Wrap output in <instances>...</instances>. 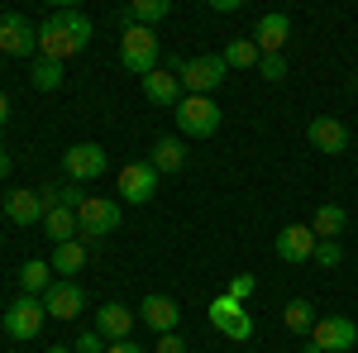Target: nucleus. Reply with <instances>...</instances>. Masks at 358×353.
<instances>
[{
	"label": "nucleus",
	"instance_id": "obj_1",
	"mask_svg": "<svg viewBox=\"0 0 358 353\" xmlns=\"http://www.w3.org/2000/svg\"><path fill=\"white\" fill-rule=\"evenodd\" d=\"M91 43V20L82 10H53L43 24H38V53L62 62V57H77Z\"/></svg>",
	"mask_w": 358,
	"mask_h": 353
},
{
	"label": "nucleus",
	"instance_id": "obj_41",
	"mask_svg": "<svg viewBox=\"0 0 358 353\" xmlns=\"http://www.w3.org/2000/svg\"><path fill=\"white\" fill-rule=\"evenodd\" d=\"M0 239H5V234H0Z\"/></svg>",
	"mask_w": 358,
	"mask_h": 353
},
{
	"label": "nucleus",
	"instance_id": "obj_37",
	"mask_svg": "<svg viewBox=\"0 0 358 353\" xmlns=\"http://www.w3.org/2000/svg\"><path fill=\"white\" fill-rule=\"evenodd\" d=\"M5 120H10V96L0 91V124H5Z\"/></svg>",
	"mask_w": 358,
	"mask_h": 353
},
{
	"label": "nucleus",
	"instance_id": "obj_9",
	"mask_svg": "<svg viewBox=\"0 0 358 353\" xmlns=\"http://www.w3.org/2000/svg\"><path fill=\"white\" fill-rule=\"evenodd\" d=\"M0 53H10V57H34L38 53V29L29 24L24 15H15V10L0 15Z\"/></svg>",
	"mask_w": 358,
	"mask_h": 353
},
{
	"label": "nucleus",
	"instance_id": "obj_3",
	"mask_svg": "<svg viewBox=\"0 0 358 353\" xmlns=\"http://www.w3.org/2000/svg\"><path fill=\"white\" fill-rule=\"evenodd\" d=\"M224 124V110L210 101V96H182V106H177V129L187 138H210L220 134Z\"/></svg>",
	"mask_w": 358,
	"mask_h": 353
},
{
	"label": "nucleus",
	"instance_id": "obj_23",
	"mask_svg": "<svg viewBox=\"0 0 358 353\" xmlns=\"http://www.w3.org/2000/svg\"><path fill=\"white\" fill-rule=\"evenodd\" d=\"M148 163H153L158 177H163V172H182V167H187V143H182V138H158Z\"/></svg>",
	"mask_w": 358,
	"mask_h": 353
},
{
	"label": "nucleus",
	"instance_id": "obj_2",
	"mask_svg": "<svg viewBox=\"0 0 358 353\" xmlns=\"http://www.w3.org/2000/svg\"><path fill=\"white\" fill-rule=\"evenodd\" d=\"M158 57H163V48H158V34H153V29H138V24L124 29V38H120V62L134 72L138 82H143L148 72H158Z\"/></svg>",
	"mask_w": 358,
	"mask_h": 353
},
{
	"label": "nucleus",
	"instance_id": "obj_8",
	"mask_svg": "<svg viewBox=\"0 0 358 353\" xmlns=\"http://www.w3.org/2000/svg\"><path fill=\"white\" fill-rule=\"evenodd\" d=\"M224 72H229V67H224L220 53H201V57L187 62V72H182V91H187V96H210V91H220Z\"/></svg>",
	"mask_w": 358,
	"mask_h": 353
},
{
	"label": "nucleus",
	"instance_id": "obj_6",
	"mask_svg": "<svg viewBox=\"0 0 358 353\" xmlns=\"http://www.w3.org/2000/svg\"><path fill=\"white\" fill-rule=\"evenodd\" d=\"M43 320H48L43 301L20 291V296H15V305L5 310V320H0V325H5V334H10V339H38V334H43Z\"/></svg>",
	"mask_w": 358,
	"mask_h": 353
},
{
	"label": "nucleus",
	"instance_id": "obj_34",
	"mask_svg": "<svg viewBox=\"0 0 358 353\" xmlns=\"http://www.w3.org/2000/svg\"><path fill=\"white\" fill-rule=\"evenodd\" d=\"M153 353H187V339H182V334H158Z\"/></svg>",
	"mask_w": 358,
	"mask_h": 353
},
{
	"label": "nucleus",
	"instance_id": "obj_7",
	"mask_svg": "<svg viewBox=\"0 0 358 353\" xmlns=\"http://www.w3.org/2000/svg\"><path fill=\"white\" fill-rule=\"evenodd\" d=\"M110 167V158H106V148L101 143H72L67 153H62V172H67V182H96L101 172Z\"/></svg>",
	"mask_w": 358,
	"mask_h": 353
},
{
	"label": "nucleus",
	"instance_id": "obj_14",
	"mask_svg": "<svg viewBox=\"0 0 358 353\" xmlns=\"http://www.w3.org/2000/svg\"><path fill=\"white\" fill-rule=\"evenodd\" d=\"M138 320L153 329V334H177V320H182V305L163 291H153V296L138 301Z\"/></svg>",
	"mask_w": 358,
	"mask_h": 353
},
{
	"label": "nucleus",
	"instance_id": "obj_27",
	"mask_svg": "<svg viewBox=\"0 0 358 353\" xmlns=\"http://www.w3.org/2000/svg\"><path fill=\"white\" fill-rule=\"evenodd\" d=\"M282 320H287V329H292V334H310L320 315H315V305H310L306 296H296V301H287V310H282Z\"/></svg>",
	"mask_w": 358,
	"mask_h": 353
},
{
	"label": "nucleus",
	"instance_id": "obj_24",
	"mask_svg": "<svg viewBox=\"0 0 358 353\" xmlns=\"http://www.w3.org/2000/svg\"><path fill=\"white\" fill-rule=\"evenodd\" d=\"M48 287H53V263L29 258L24 268H20V291H24V296H43Z\"/></svg>",
	"mask_w": 358,
	"mask_h": 353
},
{
	"label": "nucleus",
	"instance_id": "obj_18",
	"mask_svg": "<svg viewBox=\"0 0 358 353\" xmlns=\"http://www.w3.org/2000/svg\"><path fill=\"white\" fill-rule=\"evenodd\" d=\"M143 96H148L153 106H163V110H177L187 91H182V77H172L167 67H158V72H148V77H143Z\"/></svg>",
	"mask_w": 358,
	"mask_h": 353
},
{
	"label": "nucleus",
	"instance_id": "obj_26",
	"mask_svg": "<svg viewBox=\"0 0 358 353\" xmlns=\"http://www.w3.org/2000/svg\"><path fill=\"white\" fill-rule=\"evenodd\" d=\"M38 196H43V210H82L86 191L77 187V182H62V187H38Z\"/></svg>",
	"mask_w": 358,
	"mask_h": 353
},
{
	"label": "nucleus",
	"instance_id": "obj_35",
	"mask_svg": "<svg viewBox=\"0 0 358 353\" xmlns=\"http://www.w3.org/2000/svg\"><path fill=\"white\" fill-rule=\"evenodd\" d=\"M106 353H143V344H134V339H124V344H106Z\"/></svg>",
	"mask_w": 358,
	"mask_h": 353
},
{
	"label": "nucleus",
	"instance_id": "obj_33",
	"mask_svg": "<svg viewBox=\"0 0 358 353\" xmlns=\"http://www.w3.org/2000/svg\"><path fill=\"white\" fill-rule=\"evenodd\" d=\"M72 353H106V339H101L96 329H82V334L72 339Z\"/></svg>",
	"mask_w": 358,
	"mask_h": 353
},
{
	"label": "nucleus",
	"instance_id": "obj_5",
	"mask_svg": "<svg viewBox=\"0 0 358 353\" xmlns=\"http://www.w3.org/2000/svg\"><path fill=\"white\" fill-rule=\"evenodd\" d=\"M77 229L86 234V244L115 234L120 229V201H110V196H86L82 210H77Z\"/></svg>",
	"mask_w": 358,
	"mask_h": 353
},
{
	"label": "nucleus",
	"instance_id": "obj_11",
	"mask_svg": "<svg viewBox=\"0 0 358 353\" xmlns=\"http://www.w3.org/2000/svg\"><path fill=\"white\" fill-rule=\"evenodd\" d=\"M134 310L124 305V301H106V305H96V334L106 339V344H124V339H134Z\"/></svg>",
	"mask_w": 358,
	"mask_h": 353
},
{
	"label": "nucleus",
	"instance_id": "obj_22",
	"mask_svg": "<svg viewBox=\"0 0 358 353\" xmlns=\"http://www.w3.org/2000/svg\"><path fill=\"white\" fill-rule=\"evenodd\" d=\"M310 229H315V239H339V234L349 229V210H344V206H334V201H325V206H315Z\"/></svg>",
	"mask_w": 358,
	"mask_h": 353
},
{
	"label": "nucleus",
	"instance_id": "obj_21",
	"mask_svg": "<svg viewBox=\"0 0 358 353\" xmlns=\"http://www.w3.org/2000/svg\"><path fill=\"white\" fill-rule=\"evenodd\" d=\"M167 15H172V0H134V5L120 10V24H124V29H129V24L153 29L158 20H167Z\"/></svg>",
	"mask_w": 358,
	"mask_h": 353
},
{
	"label": "nucleus",
	"instance_id": "obj_20",
	"mask_svg": "<svg viewBox=\"0 0 358 353\" xmlns=\"http://www.w3.org/2000/svg\"><path fill=\"white\" fill-rule=\"evenodd\" d=\"M86 263H91V244H86V239H72V244H57L53 248V272L62 277V282H72Z\"/></svg>",
	"mask_w": 358,
	"mask_h": 353
},
{
	"label": "nucleus",
	"instance_id": "obj_29",
	"mask_svg": "<svg viewBox=\"0 0 358 353\" xmlns=\"http://www.w3.org/2000/svg\"><path fill=\"white\" fill-rule=\"evenodd\" d=\"M29 82H34V91H57V86H62V62L38 57V62H34V72H29Z\"/></svg>",
	"mask_w": 358,
	"mask_h": 353
},
{
	"label": "nucleus",
	"instance_id": "obj_16",
	"mask_svg": "<svg viewBox=\"0 0 358 353\" xmlns=\"http://www.w3.org/2000/svg\"><path fill=\"white\" fill-rule=\"evenodd\" d=\"M287 38H292V20L282 15V10H268L263 20H258V29H253V43H258V53H282L287 48Z\"/></svg>",
	"mask_w": 358,
	"mask_h": 353
},
{
	"label": "nucleus",
	"instance_id": "obj_25",
	"mask_svg": "<svg viewBox=\"0 0 358 353\" xmlns=\"http://www.w3.org/2000/svg\"><path fill=\"white\" fill-rule=\"evenodd\" d=\"M43 234L53 239V248L57 244H72L82 229H77V210H43Z\"/></svg>",
	"mask_w": 358,
	"mask_h": 353
},
{
	"label": "nucleus",
	"instance_id": "obj_13",
	"mask_svg": "<svg viewBox=\"0 0 358 353\" xmlns=\"http://www.w3.org/2000/svg\"><path fill=\"white\" fill-rule=\"evenodd\" d=\"M315 244H320V239H315V229H310V224H282V234H277V258H282V263H310V258H315Z\"/></svg>",
	"mask_w": 358,
	"mask_h": 353
},
{
	"label": "nucleus",
	"instance_id": "obj_28",
	"mask_svg": "<svg viewBox=\"0 0 358 353\" xmlns=\"http://www.w3.org/2000/svg\"><path fill=\"white\" fill-rule=\"evenodd\" d=\"M220 57H224V67H258V62H263V53H258L253 38H229Z\"/></svg>",
	"mask_w": 358,
	"mask_h": 353
},
{
	"label": "nucleus",
	"instance_id": "obj_17",
	"mask_svg": "<svg viewBox=\"0 0 358 353\" xmlns=\"http://www.w3.org/2000/svg\"><path fill=\"white\" fill-rule=\"evenodd\" d=\"M306 138H310V148H320V153H349V129L334 120V115H320V120H310V129H306Z\"/></svg>",
	"mask_w": 358,
	"mask_h": 353
},
{
	"label": "nucleus",
	"instance_id": "obj_30",
	"mask_svg": "<svg viewBox=\"0 0 358 353\" xmlns=\"http://www.w3.org/2000/svg\"><path fill=\"white\" fill-rule=\"evenodd\" d=\"M310 263H320V268H339V263H344V248H339V239H320Z\"/></svg>",
	"mask_w": 358,
	"mask_h": 353
},
{
	"label": "nucleus",
	"instance_id": "obj_38",
	"mask_svg": "<svg viewBox=\"0 0 358 353\" xmlns=\"http://www.w3.org/2000/svg\"><path fill=\"white\" fill-rule=\"evenodd\" d=\"M301 353H325V349H320V344H306V349Z\"/></svg>",
	"mask_w": 358,
	"mask_h": 353
},
{
	"label": "nucleus",
	"instance_id": "obj_32",
	"mask_svg": "<svg viewBox=\"0 0 358 353\" xmlns=\"http://www.w3.org/2000/svg\"><path fill=\"white\" fill-rule=\"evenodd\" d=\"M253 291H258V277H253V272H239V277H229V296H234V301H248Z\"/></svg>",
	"mask_w": 358,
	"mask_h": 353
},
{
	"label": "nucleus",
	"instance_id": "obj_12",
	"mask_svg": "<svg viewBox=\"0 0 358 353\" xmlns=\"http://www.w3.org/2000/svg\"><path fill=\"white\" fill-rule=\"evenodd\" d=\"M153 196H158V172H153V163L120 167V201H129V206H148Z\"/></svg>",
	"mask_w": 358,
	"mask_h": 353
},
{
	"label": "nucleus",
	"instance_id": "obj_4",
	"mask_svg": "<svg viewBox=\"0 0 358 353\" xmlns=\"http://www.w3.org/2000/svg\"><path fill=\"white\" fill-rule=\"evenodd\" d=\"M206 320L220 329L224 339H234V344H248V339H253V315L244 310V301H234L229 291L206 305Z\"/></svg>",
	"mask_w": 358,
	"mask_h": 353
},
{
	"label": "nucleus",
	"instance_id": "obj_31",
	"mask_svg": "<svg viewBox=\"0 0 358 353\" xmlns=\"http://www.w3.org/2000/svg\"><path fill=\"white\" fill-rule=\"evenodd\" d=\"M258 72H263V82H282V77H287V57H282V53H268L263 62H258Z\"/></svg>",
	"mask_w": 358,
	"mask_h": 353
},
{
	"label": "nucleus",
	"instance_id": "obj_10",
	"mask_svg": "<svg viewBox=\"0 0 358 353\" xmlns=\"http://www.w3.org/2000/svg\"><path fill=\"white\" fill-rule=\"evenodd\" d=\"M310 344H320L325 353H349L358 344V325L349 315H320L310 329Z\"/></svg>",
	"mask_w": 358,
	"mask_h": 353
},
{
	"label": "nucleus",
	"instance_id": "obj_36",
	"mask_svg": "<svg viewBox=\"0 0 358 353\" xmlns=\"http://www.w3.org/2000/svg\"><path fill=\"white\" fill-rule=\"evenodd\" d=\"M10 167H15V163H10V153H5V148H0V182H5V177H10Z\"/></svg>",
	"mask_w": 358,
	"mask_h": 353
},
{
	"label": "nucleus",
	"instance_id": "obj_19",
	"mask_svg": "<svg viewBox=\"0 0 358 353\" xmlns=\"http://www.w3.org/2000/svg\"><path fill=\"white\" fill-rule=\"evenodd\" d=\"M5 215L15 219V224H43V196L38 191H24V187H15V191H5Z\"/></svg>",
	"mask_w": 358,
	"mask_h": 353
},
{
	"label": "nucleus",
	"instance_id": "obj_15",
	"mask_svg": "<svg viewBox=\"0 0 358 353\" xmlns=\"http://www.w3.org/2000/svg\"><path fill=\"white\" fill-rule=\"evenodd\" d=\"M38 301H43V310H48L53 320H77V315L86 310V291L77 287V282H53Z\"/></svg>",
	"mask_w": 358,
	"mask_h": 353
},
{
	"label": "nucleus",
	"instance_id": "obj_40",
	"mask_svg": "<svg viewBox=\"0 0 358 353\" xmlns=\"http://www.w3.org/2000/svg\"><path fill=\"white\" fill-rule=\"evenodd\" d=\"M354 91H358V77H354Z\"/></svg>",
	"mask_w": 358,
	"mask_h": 353
},
{
	"label": "nucleus",
	"instance_id": "obj_39",
	"mask_svg": "<svg viewBox=\"0 0 358 353\" xmlns=\"http://www.w3.org/2000/svg\"><path fill=\"white\" fill-rule=\"evenodd\" d=\"M48 353H72V349H62V344H53V349H48Z\"/></svg>",
	"mask_w": 358,
	"mask_h": 353
}]
</instances>
